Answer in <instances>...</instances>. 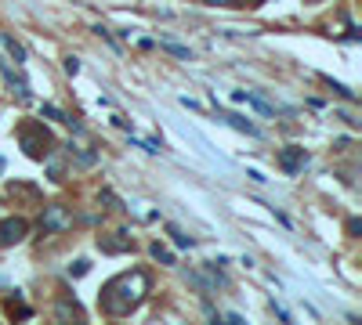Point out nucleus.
I'll use <instances>...</instances> for the list:
<instances>
[{
  "label": "nucleus",
  "instance_id": "39448f33",
  "mask_svg": "<svg viewBox=\"0 0 362 325\" xmlns=\"http://www.w3.org/2000/svg\"><path fill=\"white\" fill-rule=\"evenodd\" d=\"M98 250H102V253H131V250H134V238L127 235V231L98 235Z\"/></svg>",
  "mask_w": 362,
  "mask_h": 325
},
{
  "label": "nucleus",
  "instance_id": "aec40b11",
  "mask_svg": "<svg viewBox=\"0 0 362 325\" xmlns=\"http://www.w3.org/2000/svg\"><path fill=\"white\" fill-rule=\"evenodd\" d=\"M210 4H228V0H210Z\"/></svg>",
  "mask_w": 362,
  "mask_h": 325
},
{
  "label": "nucleus",
  "instance_id": "6e6552de",
  "mask_svg": "<svg viewBox=\"0 0 362 325\" xmlns=\"http://www.w3.org/2000/svg\"><path fill=\"white\" fill-rule=\"evenodd\" d=\"M221 120H225V123H228L232 130H239V134H246V138H261V130L253 127V123H250L246 116H236V113H225Z\"/></svg>",
  "mask_w": 362,
  "mask_h": 325
},
{
  "label": "nucleus",
  "instance_id": "412c9836",
  "mask_svg": "<svg viewBox=\"0 0 362 325\" xmlns=\"http://www.w3.org/2000/svg\"><path fill=\"white\" fill-rule=\"evenodd\" d=\"M243 4H261V0H243Z\"/></svg>",
  "mask_w": 362,
  "mask_h": 325
},
{
  "label": "nucleus",
  "instance_id": "9b49d317",
  "mask_svg": "<svg viewBox=\"0 0 362 325\" xmlns=\"http://www.w3.org/2000/svg\"><path fill=\"white\" fill-rule=\"evenodd\" d=\"M160 48L167 51V55H174V58H193V51H188V48H181V43H174V40H160Z\"/></svg>",
  "mask_w": 362,
  "mask_h": 325
},
{
  "label": "nucleus",
  "instance_id": "7ed1b4c3",
  "mask_svg": "<svg viewBox=\"0 0 362 325\" xmlns=\"http://www.w3.org/2000/svg\"><path fill=\"white\" fill-rule=\"evenodd\" d=\"M66 228H73V213L66 206L51 203V206L40 210V231H44V235H58V231H66Z\"/></svg>",
  "mask_w": 362,
  "mask_h": 325
},
{
  "label": "nucleus",
  "instance_id": "423d86ee",
  "mask_svg": "<svg viewBox=\"0 0 362 325\" xmlns=\"http://www.w3.org/2000/svg\"><path fill=\"white\" fill-rule=\"evenodd\" d=\"M279 166H283L286 173H301V170L308 166V152H305V148H297V145L283 148V152H279Z\"/></svg>",
  "mask_w": 362,
  "mask_h": 325
},
{
  "label": "nucleus",
  "instance_id": "1a4fd4ad",
  "mask_svg": "<svg viewBox=\"0 0 362 325\" xmlns=\"http://www.w3.org/2000/svg\"><path fill=\"white\" fill-rule=\"evenodd\" d=\"M0 43H4V51L15 58V65H22L26 62V48H22V43H18L15 36H8V33H0Z\"/></svg>",
  "mask_w": 362,
  "mask_h": 325
},
{
  "label": "nucleus",
  "instance_id": "ddd939ff",
  "mask_svg": "<svg viewBox=\"0 0 362 325\" xmlns=\"http://www.w3.org/2000/svg\"><path fill=\"white\" fill-rule=\"evenodd\" d=\"M148 253H153V260H160V264H174V253H170L167 246H160V243L148 246Z\"/></svg>",
  "mask_w": 362,
  "mask_h": 325
},
{
  "label": "nucleus",
  "instance_id": "f03ea898",
  "mask_svg": "<svg viewBox=\"0 0 362 325\" xmlns=\"http://www.w3.org/2000/svg\"><path fill=\"white\" fill-rule=\"evenodd\" d=\"M18 145H22V152L29 159H48L55 138H51V130L44 123H22L18 127Z\"/></svg>",
  "mask_w": 362,
  "mask_h": 325
},
{
  "label": "nucleus",
  "instance_id": "f8f14e48",
  "mask_svg": "<svg viewBox=\"0 0 362 325\" xmlns=\"http://www.w3.org/2000/svg\"><path fill=\"white\" fill-rule=\"evenodd\" d=\"M323 83H326V87H333V94H340V98H348V101H355V91H351L348 83H337L333 76H323Z\"/></svg>",
  "mask_w": 362,
  "mask_h": 325
},
{
  "label": "nucleus",
  "instance_id": "f3484780",
  "mask_svg": "<svg viewBox=\"0 0 362 325\" xmlns=\"http://www.w3.org/2000/svg\"><path fill=\"white\" fill-rule=\"evenodd\" d=\"M66 73H69V76L80 73V62H76V58H66Z\"/></svg>",
  "mask_w": 362,
  "mask_h": 325
},
{
  "label": "nucleus",
  "instance_id": "4468645a",
  "mask_svg": "<svg viewBox=\"0 0 362 325\" xmlns=\"http://www.w3.org/2000/svg\"><path fill=\"white\" fill-rule=\"evenodd\" d=\"M40 116H44V120H55V123H73V120H66V113H62L58 105H44V108H40Z\"/></svg>",
  "mask_w": 362,
  "mask_h": 325
},
{
  "label": "nucleus",
  "instance_id": "0eeeda50",
  "mask_svg": "<svg viewBox=\"0 0 362 325\" xmlns=\"http://www.w3.org/2000/svg\"><path fill=\"white\" fill-rule=\"evenodd\" d=\"M0 73H4V80H8V87L18 94V101H29L33 98V91H29V83H26V76L22 73H15L8 62H0Z\"/></svg>",
  "mask_w": 362,
  "mask_h": 325
},
{
  "label": "nucleus",
  "instance_id": "2eb2a0df",
  "mask_svg": "<svg viewBox=\"0 0 362 325\" xmlns=\"http://www.w3.org/2000/svg\"><path fill=\"white\" fill-rule=\"evenodd\" d=\"M170 235H174V243H178L181 250H185V246H188V250L196 246V238H193V235H185V231H178V228H170Z\"/></svg>",
  "mask_w": 362,
  "mask_h": 325
},
{
  "label": "nucleus",
  "instance_id": "6ab92c4d",
  "mask_svg": "<svg viewBox=\"0 0 362 325\" xmlns=\"http://www.w3.org/2000/svg\"><path fill=\"white\" fill-rule=\"evenodd\" d=\"M225 322H228V325H243V315L232 311V315H225Z\"/></svg>",
  "mask_w": 362,
  "mask_h": 325
},
{
  "label": "nucleus",
  "instance_id": "dca6fc26",
  "mask_svg": "<svg viewBox=\"0 0 362 325\" xmlns=\"http://www.w3.org/2000/svg\"><path fill=\"white\" fill-rule=\"evenodd\" d=\"M88 271H91V260H76V264L69 268V275H73V278H83Z\"/></svg>",
  "mask_w": 362,
  "mask_h": 325
},
{
  "label": "nucleus",
  "instance_id": "20e7f679",
  "mask_svg": "<svg viewBox=\"0 0 362 325\" xmlns=\"http://www.w3.org/2000/svg\"><path fill=\"white\" fill-rule=\"evenodd\" d=\"M26 235H29L26 217H4V221H0V246H18Z\"/></svg>",
  "mask_w": 362,
  "mask_h": 325
},
{
  "label": "nucleus",
  "instance_id": "a211bd4d",
  "mask_svg": "<svg viewBox=\"0 0 362 325\" xmlns=\"http://www.w3.org/2000/svg\"><path fill=\"white\" fill-rule=\"evenodd\" d=\"M362 231V221H358V217H351V221H348V235H358Z\"/></svg>",
  "mask_w": 362,
  "mask_h": 325
},
{
  "label": "nucleus",
  "instance_id": "9d476101",
  "mask_svg": "<svg viewBox=\"0 0 362 325\" xmlns=\"http://www.w3.org/2000/svg\"><path fill=\"white\" fill-rule=\"evenodd\" d=\"M55 318H62V322H66V318H83V308H80L76 300H62L58 308H55Z\"/></svg>",
  "mask_w": 362,
  "mask_h": 325
},
{
  "label": "nucleus",
  "instance_id": "f257e3e1",
  "mask_svg": "<svg viewBox=\"0 0 362 325\" xmlns=\"http://www.w3.org/2000/svg\"><path fill=\"white\" fill-rule=\"evenodd\" d=\"M148 286H153V278H148V271H141V268L116 275L113 282H105V286H102V311L113 315V318L131 315L138 303L148 296Z\"/></svg>",
  "mask_w": 362,
  "mask_h": 325
}]
</instances>
